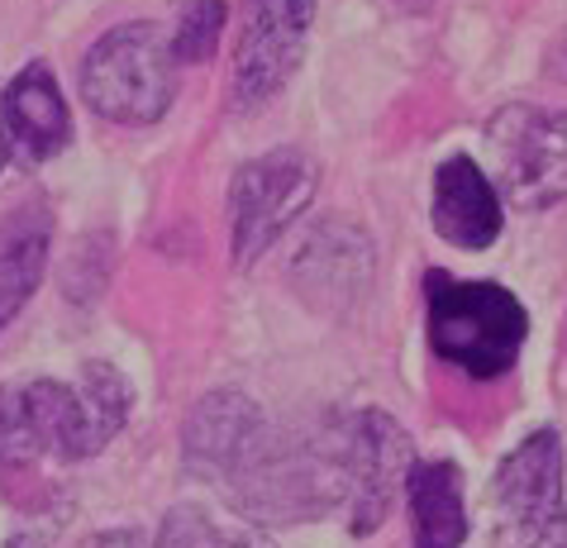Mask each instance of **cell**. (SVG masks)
Masks as SVG:
<instances>
[{
	"mask_svg": "<svg viewBox=\"0 0 567 548\" xmlns=\"http://www.w3.org/2000/svg\"><path fill=\"white\" fill-rule=\"evenodd\" d=\"M53 254V219L43 206H24L0 225V324L20 316L39 291Z\"/></svg>",
	"mask_w": 567,
	"mask_h": 548,
	"instance_id": "5bb4252c",
	"label": "cell"
},
{
	"mask_svg": "<svg viewBox=\"0 0 567 548\" xmlns=\"http://www.w3.org/2000/svg\"><path fill=\"white\" fill-rule=\"evenodd\" d=\"M492 182L515 206L539 210L567 200V110L506 105L486 130Z\"/></svg>",
	"mask_w": 567,
	"mask_h": 548,
	"instance_id": "52a82bcc",
	"label": "cell"
},
{
	"mask_svg": "<svg viewBox=\"0 0 567 548\" xmlns=\"http://www.w3.org/2000/svg\"><path fill=\"white\" fill-rule=\"evenodd\" d=\"M6 124H10V148L24 167H39L68 148L72 115H68V101H62L53 72L43 68V62H29V68L10 82Z\"/></svg>",
	"mask_w": 567,
	"mask_h": 548,
	"instance_id": "7c38bea8",
	"label": "cell"
},
{
	"mask_svg": "<svg viewBox=\"0 0 567 548\" xmlns=\"http://www.w3.org/2000/svg\"><path fill=\"white\" fill-rule=\"evenodd\" d=\"M82 96L101 120L124 124V130L157 124L177 96L172 29L134 20L101 34L82 58Z\"/></svg>",
	"mask_w": 567,
	"mask_h": 548,
	"instance_id": "3957f363",
	"label": "cell"
},
{
	"mask_svg": "<svg viewBox=\"0 0 567 548\" xmlns=\"http://www.w3.org/2000/svg\"><path fill=\"white\" fill-rule=\"evenodd\" d=\"M405 506H411V548H458L467 539L463 473L453 463H411Z\"/></svg>",
	"mask_w": 567,
	"mask_h": 548,
	"instance_id": "4fadbf2b",
	"label": "cell"
},
{
	"mask_svg": "<svg viewBox=\"0 0 567 548\" xmlns=\"http://www.w3.org/2000/svg\"><path fill=\"white\" fill-rule=\"evenodd\" d=\"M430 301V349L444 363L463 368L467 378L492 382L506 378L529 334V316L515 291L496 281H458L449 272H430L424 281Z\"/></svg>",
	"mask_w": 567,
	"mask_h": 548,
	"instance_id": "7a4b0ae2",
	"label": "cell"
},
{
	"mask_svg": "<svg viewBox=\"0 0 567 548\" xmlns=\"http://www.w3.org/2000/svg\"><path fill=\"white\" fill-rule=\"evenodd\" d=\"M130 415V382L110 363H86L72 382L0 386V467L34 458L82 463L120 434Z\"/></svg>",
	"mask_w": 567,
	"mask_h": 548,
	"instance_id": "6da1fadb",
	"label": "cell"
},
{
	"mask_svg": "<svg viewBox=\"0 0 567 548\" xmlns=\"http://www.w3.org/2000/svg\"><path fill=\"white\" fill-rule=\"evenodd\" d=\"M315 192H320V167L301 148H272L234 172L229 186L234 268H254L281 239V229L306 215Z\"/></svg>",
	"mask_w": 567,
	"mask_h": 548,
	"instance_id": "8992f818",
	"label": "cell"
},
{
	"mask_svg": "<svg viewBox=\"0 0 567 548\" xmlns=\"http://www.w3.org/2000/svg\"><path fill=\"white\" fill-rule=\"evenodd\" d=\"M225 0H172V58H177V68L206 62L219 34H225Z\"/></svg>",
	"mask_w": 567,
	"mask_h": 548,
	"instance_id": "2e32d148",
	"label": "cell"
},
{
	"mask_svg": "<svg viewBox=\"0 0 567 548\" xmlns=\"http://www.w3.org/2000/svg\"><path fill=\"white\" fill-rule=\"evenodd\" d=\"M10 158H14V148H10V124H6V96H0V172H6Z\"/></svg>",
	"mask_w": 567,
	"mask_h": 548,
	"instance_id": "ac0fdd59",
	"label": "cell"
},
{
	"mask_svg": "<svg viewBox=\"0 0 567 548\" xmlns=\"http://www.w3.org/2000/svg\"><path fill=\"white\" fill-rule=\"evenodd\" d=\"M372 277L368 234L349 219H324L296 254V287L315 310H349Z\"/></svg>",
	"mask_w": 567,
	"mask_h": 548,
	"instance_id": "9c48e42d",
	"label": "cell"
},
{
	"mask_svg": "<svg viewBox=\"0 0 567 548\" xmlns=\"http://www.w3.org/2000/svg\"><path fill=\"white\" fill-rule=\"evenodd\" d=\"M315 24V0H254L234 49V105L262 110L301 68Z\"/></svg>",
	"mask_w": 567,
	"mask_h": 548,
	"instance_id": "ba28073f",
	"label": "cell"
},
{
	"mask_svg": "<svg viewBox=\"0 0 567 548\" xmlns=\"http://www.w3.org/2000/svg\"><path fill=\"white\" fill-rule=\"evenodd\" d=\"M492 548H567L563 448L554 430H534L496 467Z\"/></svg>",
	"mask_w": 567,
	"mask_h": 548,
	"instance_id": "277c9868",
	"label": "cell"
},
{
	"mask_svg": "<svg viewBox=\"0 0 567 548\" xmlns=\"http://www.w3.org/2000/svg\"><path fill=\"white\" fill-rule=\"evenodd\" d=\"M153 548H272V539H267L262 525L248 520L244 510L186 500V506L167 510Z\"/></svg>",
	"mask_w": 567,
	"mask_h": 548,
	"instance_id": "9a60e30c",
	"label": "cell"
},
{
	"mask_svg": "<svg viewBox=\"0 0 567 548\" xmlns=\"http://www.w3.org/2000/svg\"><path fill=\"white\" fill-rule=\"evenodd\" d=\"M434 234L453 248H492L501 239V192L492 182V172H482L472 158L453 153L434 172V200H430Z\"/></svg>",
	"mask_w": 567,
	"mask_h": 548,
	"instance_id": "8fae6325",
	"label": "cell"
},
{
	"mask_svg": "<svg viewBox=\"0 0 567 548\" xmlns=\"http://www.w3.org/2000/svg\"><path fill=\"white\" fill-rule=\"evenodd\" d=\"M262 411L244 391H210L192 405L186 415V430H182V453H186V467L196 477H210V482H229V473L244 463V453L254 448V438L262 434Z\"/></svg>",
	"mask_w": 567,
	"mask_h": 548,
	"instance_id": "30bf717a",
	"label": "cell"
},
{
	"mask_svg": "<svg viewBox=\"0 0 567 548\" xmlns=\"http://www.w3.org/2000/svg\"><path fill=\"white\" fill-rule=\"evenodd\" d=\"M339 473V510L349 515L353 535H377L386 525L396 496L405 492L411 473V438L382 411H358L339 425H329Z\"/></svg>",
	"mask_w": 567,
	"mask_h": 548,
	"instance_id": "5b68a950",
	"label": "cell"
},
{
	"mask_svg": "<svg viewBox=\"0 0 567 548\" xmlns=\"http://www.w3.org/2000/svg\"><path fill=\"white\" fill-rule=\"evenodd\" d=\"M91 548H148V539L138 529H105V535L91 539Z\"/></svg>",
	"mask_w": 567,
	"mask_h": 548,
	"instance_id": "e0dca14e",
	"label": "cell"
}]
</instances>
